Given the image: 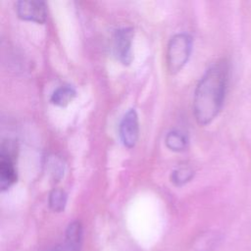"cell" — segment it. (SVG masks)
I'll return each mask as SVG.
<instances>
[{"label":"cell","mask_w":251,"mask_h":251,"mask_svg":"<svg viewBox=\"0 0 251 251\" xmlns=\"http://www.w3.org/2000/svg\"><path fill=\"white\" fill-rule=\"evenodd\" d=\"M227 79V64L221 60L211 65L198 81L194 92L193 111L199 125H209L219 115L224 104Z\"/></svg>","instance_id":"1"},{"label":"cell","mask_w":251,"mask_h":251,"mask_svg":"<svg viewBox=\"0 0 251 251\" xmlns=\"http://www.w3.org/2000/svg\"><path fill=\"white\" fill-rule=\"evenodd\" d=\"M192 45V37L185 32L176 33L170 39L166 53V65L170 74H176L183 68L190 57Z\"/></svg>","instance_id":"2"},{"label":"cell","mask_w":251,"mask_h":251,"mask_svg":"<svg viewBox=\"0 0 251 251\" xmlns=\"http://www.w3.org/2000/svg\"><path fill=\"white\" fill-rule=\"evenodd\" d=\"M17 150L18 146L15 140L2 141L0 150V188L2 191L9 189L17 181Z\"/></svg>","instance_id":"3"},{"label":"cell","mask_w":251,"mask_h":251,"mask_svg":"<svg viewBox=\"0 0 251 251\" xmlns=\"http://www.w3.org/2000/svg\"><path fill=\"white\" fill-rule=\"evenodd\" d=\"M132 38L133 29L131 27L119 28L114 34L113 52L123 65H129L132 61Z\"/></svg>","instance_id":"4"},{"label":"cell","mask_w":251,"mask_h":251,"mask_svg":"<svg viewBox=\"0 0 251 251\" xmlns=\"http://www.w3.org/2000/svg\"><path fill=\"white\" fill-rule=\"evenodd\" d=\"M17 15L20 19L37 24H44L47 19V9L43 1L22 0L15 5Z\"/></svg>","instance_id":"5"},{"label":"cell","mask_w":251,"mask_h":251,"mask_svg":"<svg viewBox=\"0 0 251 251\" xmlns=\"http://www.w3.org/2000/svg\"><path fill=\"white\" fill-rule=\"evenodd\" d=\"M120 138L126 148L135 146L139 136V124L138 116L134 109L126 112L120 123L119 126Z\"/></svg>","instance_id":"6"},{"label":"cell","mask_w":251,"mask_h":251,"mask_svg":"<svg viewBox=\"0 0 251 251\" xmlns=\"http://www.w3.org/2000/svg\"><path fill=\"white\" fill-rule=\"evenodd\" d=\"M82 243V226L80 222H72L66 230L67 251H79Z\"/></svg>","instance_id":"7"},{"label":"cell","mask_w":251,"mask_h":251,"mask_svg":"<svg viewBox=\"0 0 251 251\" xmlns=\"http://www.w3.org/2000/svg\"><path fill=\"white\" fill-rule=\"evenodd\" d=\"M76 92L75 88L71 85H62L54 90L51 95L50 101L57 106L64 107L70 104L75 97Z\"/></svg>","instance_id":"8"},{"label":"cell","mask_w":251,"mask_h":251,"mask_svg":"<svg viewBox=\"0 0 251 251\" xmlns=\"http://www.w3.org/2000/svg\"><path fill=\"white\" fill-rule=\"evenodd\" d=\"M166 146L175 152H180L186 149L188 145L187 135L179 130H171L165 138Z\"/></svg>","instance_id":"9"},{"label":"cell","mask_w":251,"mask_h":251,"mask_svg":"<svg viewBox=\"0 0 251 251\" xmlns=\"http://www.w3.org/2000/svg\"><path fill=\"white\" fill-rule=\"evenodd\" d=\"M49 207L54 212L64 211L67 204V194L63 189L55 188L49 194Z\"/></svg>","instance_id":"10"},{"label":"cell","mask_w":251,"mask_h":251,"mask_svg":"<svg viewBox=\"0 0 251 251\" xmlns=\"http://www.w3.org/2000/svg\"><path fill=\"white\" fill-rule=\"evenodd\" d=\"M194 175V171L188 166H181L172 172L171 180L174 184L180 186L188 182Z\"/></svg>","instance_id":"11"},{"label":"cell","mask_w":251,"mask_h":251,"mask_svg":"<svg viewBox=\"0 0 251 251\" xmlns=\"http://www.w3.org/2000/svg\"><path fill=\"white\" fill-rule=\"evenodd\" d=\"M53 251H67V250H65V249H63V248H56V249L53 250Z\"/></svg>","instance_id":"12"}]
</instances>
